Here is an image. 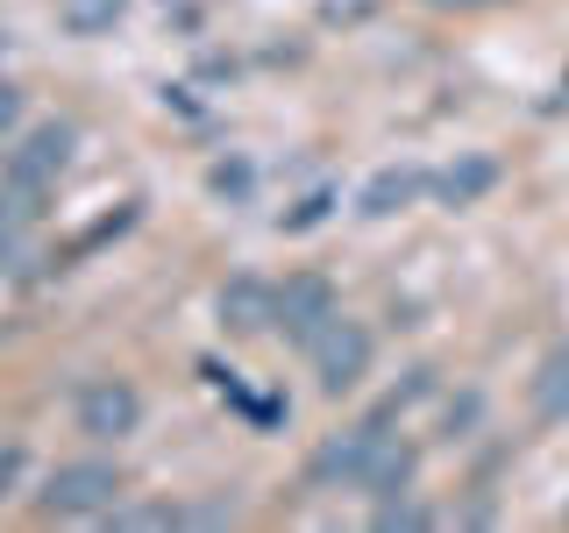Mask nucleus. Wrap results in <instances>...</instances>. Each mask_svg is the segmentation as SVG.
Listing matches in <instances>:
<instances>
[{
  "instance_id": "1",
  "label": "nucleus",
  "mask_w": 569,
  "mask_h": 533,
  "mask_svg": "<svg viewBox=\"0 0 569 533\" xmlns=\"http://www.w3.org/2000/svg\"><path fill=\"white\" fill-rule=\"evenodd\" d=\"M313 476L335 491H370V497H399L413 484V449L385 434V426H349V434L320 441L313 455Z\"/></svg>"
},
{
  "instance_id": "2",
  "label": "nucleus",
  "mask_w": 569,
  "mask_h": 533,
  "mask_svg": "<svg viewBox=\"0 0 569 533\" xmlns=\"http://www.w3.org/2000/svg\"><path fill=\"white\" fill-rule=\"evenodd\" d=\"M36 505H43V520H107L121 505V476L114 462H64L36 491Z\"/></svg>"
},
{
  "instance_id": "3",
  "label": "nucleus",
  "mask_w": 569,
  "mask_h": 533,
  "mask_svg": "<svg viewBox=\"0 0 569 533\" xmlns=\"http://www.w3.org/2000/svg\"><path fill=\"white\" fill-rule=\"evenodd\" d=\"M307 355H313V378H320V391L328 399H342V391H356L370 378V355H378V342H370V328L363 320H349V313H335L328 328L307 342Z\"/></svg>"
},
{
  "instance_id": "4",
  "label": "nucleus",
  "mask_w": 569,
  "mask_h": 533,
  "mask_svg": "<svg viewBox=\"0 0 569 533\" xmlns=\"http://www.w3.org/2000/svg\"><path fill=\"white\" fill-rule=\"evenodd\" d=\"M71 150H79V129H71V121H43V129L14 135V142H8V185H22V192H36V200H43V192L64 178Z\"/></svg>"
},
{
  "instance_id": "5",
  "label": "nucleus",
  "mask_w": 569,
  "mask_h": 533,
  "mask_svg": "<svg viewBox=\"0 0 569 533\" xmlns=\"http://www.w3.org/2000/svg\"><path fill=\"white\" fill-rule=\"evenodd\" d=\"M79 434H93V441H121V434H136L142 426V391L129 378H93V384H79Z\"/></svg>"
},
{
  "instance_id": "6",
  "label": "nucleus",
  "mask_w": 569,
  "mask_h": 533,
  "mask_svg": "<svg viewBox=\"0 0 569 533\" xmlns=\"http://www.w3.org/2000/svg\"><path fill=\"white\" fill-rule=\"evenodd\" d=\"M328 320H335V292H328V278L299 271V278H284V284H278V334H284V342H313Z\"/></svg>"
},
{
  "instance_id": "7",
  "label": "nucleus",
  "mask_w": 569,
  "mask_h": 533,
  "mask_svg": "<svg viewBox=\"0 0 569 533\" xmlns=\"http://www.w3.org/2000/svg\"><path fill=\"white\" fill-rule=\"evenodd\" d=\"M221 328L228 334H278V284L263 278H228L221 284Z\"/></svg>"
},
{
  "instance_id": "8",
  "label": "nucleus",
  "mask_w": 569,
  "mask_h": 533,
  "mask_svg": "<svg viewBox=\"0 0 569 533\" xmlns=\"http://www.w3.org/2000/svg\"><path fill=\"white\" fill-rule=\"evenodd\" d=\"M427 185H435V178H427L420 164H385L363 192H356V213H363V221H391V213H406Z\"/></svg>"
},
{
  "instance_id": "9",
  "label": "nucleus",
  "mask_w": 569,
  "mask_h": 533,
  "mask_svg": "<svg viewBox=\"0 0 569 533\" xmlns=\"http://www.w3.org/2000/svg\"><path fill=\"white\" fill-rule=\"evenodd\" d=\"M491 185H498V157H491V150H462L456 164L435 171V200H441V207H477Z\"/></svg>"
},
{
  "instance_id": "10",
  "label": "nucleus",
  "mask_w": 569,
  "mask_h": 533,
  "mask_svg": "<svg viewBox=\"0 0 569 533\" xmlns=\"http://www.w3.org/2000/svg\"><path fill=\"white\" fill-rule=\"evenodd\" d=\"M527 399H533V413H541V420H562V413H569V342H556V349L541 355Z\"/></svg>"
},
{
  "instance_id": "11",
  "label": "nucleus",
  "mask_w": 569,
  "mask_h": 533,
  "mask_svg": "<svg viewBox=\"0 0 569 533\" xmlns=\"http://www.w3.org/2000/svg\"><path fill=\"white\" fill-rule=\"evenodd\" d=\"M29 228H36V192L8 185V192H0V263H14V257H22Z\"/></svg>"
},
{
  "instance_id": "12",
  "label": "nucleus",
  "mask_w": 569,
  "mask_h": 533,
  "mask_svg": "<svg viewBox=\"0 0 569 533\" xmlns=\"http://www.w3.org/2000/svg\"><path fill=\"white\" fill-rule=\"evenodd\" d=\"M121 14H129V0H58V22L71 36H107Z\"/></svg>"
},
{
  "instance_id": "13",
  "label": "nucleus",
  "mask_w": 569,
  "mask_h": 533,
  "mask_svg": "<svg viewBox=\"0 0 569 533\" xmlns=\"http://www.w3.org/2000/svg\"><path fill=\"white\" fill-rule=\"evenodd\" d=\"M328 207H335V185H313V192H307V200H299L292 213H278V228H284V235H307V228L328 221Z\"/></svg>"
},
{
  "instance_id": "14",
  "label": "nucleus",
  "mask_w": 569,
  "mask_h": 533,
  "mask_svg": "<svg viewBox=\"0 0 569 533\" xmlns=\"http://www.w3.org/2000/svg\"><path fill=\"white\" fill-rule=\"evenodd\" d=\"M378 526L385 533H399V526H435V512H427V505H413V497H378Z\"/></svg>"
},
{
  "instance_id": "15",
  "label": "nucleus",
  "mask_w": 569,
  "mask_h": 533,
  "mask_svg": "<svg viewBox=\"0 0 569 533\" xmlns=\"http://www.w3.org/2000/svg\"><path fill=\"white\" fill-rule=\"evenodd\" d=\"M22 114H29V93H22L14 79H0V150L22 135Z\"/></svg>"
},
{
  "instance_id": "16",
  "label": "nucleus",
  "mask_w": 569,
  "mask_h": 533,
  "mask_svg": "<svg viewBox=\"0 0 569 533\" xmlns=\"http://www.w3.org/2000/svg\"><path fill=\"white\" fill-rule=\"evenodd\" d=\"M207 185H213V192H249V164H213Z\"/></svg>"
},
{
  "instance_id": "17",
  "label": "nucleus",
  "mask_w": 569,
  "mask_h": 533,
  "mask_svg": "<svg viewBox=\"0 0 569 533\" xmlns=\"http://www.w3.org/2000/svg\"><path fill=\"white\" fill-rule=\"evenodd\" d=\"M22 484V449H0V497Z\"/></svg>"
},
{
  "instance_id": "18",
  "label": "nucleus",
  "mask_w": 569,
  "mask_h": 533,
  "mask_svg": "<svg viewBox=\"0 0 569 533\" xmlns=\"http://www.w3.org/2000/svg\"><path fill=\"white\" fill-rule=\"evenodd\" d=\"M435 8H485V0H435Z\"/></svg>"
}]
</instances>
